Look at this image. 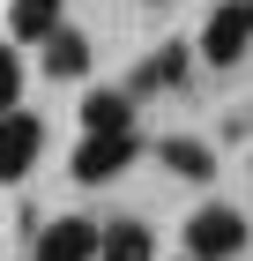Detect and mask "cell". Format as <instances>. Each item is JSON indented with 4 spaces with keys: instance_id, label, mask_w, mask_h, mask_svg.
I'll return each mask as SVG.
<instances>
[{
    "instance_id": "cell-1",
    "label": "cell",
    "mask_w": 253,
    "mask_h": 261,
    "mask_svg": "<svg viewBox=\"0 0 253 261\" xmlns=\"http://www.w3.org/2000/svg\"><path fill=\"white\" fill-rule=\"evenodd\" d=\"M231 254H246V217L238 209L209 201L201 217H186V261H231Z\"/></svg>"
},
{
    "instance_id": "cell-2",
    "label": "cell",
    "mask_w": 253,
    "mask_h": 261,
    "mask_svg": "<svg viewBox=\"0 0 253 261\" xmlns=\"http://www.w3.org/2000/svg\"><path fill=\"white\" fill-rule=\"evenodd\" d=\"M246 45H253V0H223L209 15V30H201V60L231 67V60H246Z\"/></svg>"
},
{
    "instance_id": "cell-3",
    "label": "cell",
    "mask_w": 253,
    "mask_h": 261,
    "mask_svg": "<svg viewBox=\"0 0 253 261\" xmlns=\"http://www.w3.org/2000/svg\"><path fill=\"white\" fill-rule=\"evenodd\" d=\"M127 157H134V127H119V135H82L75 179H82V187H104L112 172H127Z\"/></svg>"
},
{
    "instance_id": "cell-4",
    "label": "cell",
    "mask_w": 253,
    "mask_h": 261,
    "mask_svg": "<svg viewBox=\"0 0 253 261\" xmlns=\"http://www.w3.org/2000/svg\"><path fill=\"white\" fill-rule=\"evenodd\" d=\"M38 142H45V127L30 112H0V179H22L38 164Z\"/></svg>"
},
{
    "instance_id": "cell-5",
    "label": "cell",
    "mask_w": 253,
    "mask_h": 261,
    "mask_svg": "<svg viewBox=\"0 0 253 261\" xmlns=\"http://www.w3.org/2000/svg\"><path fill=\"white\" fill-rule=\"evenodd\" d=\"M38 261H97V224H90V217H60V224H45Z\"/></svg>"
},
{
    "instance_id": "cell-6",
    "label": "cell",
    "mask_w": 253,
    "mask_h": 261,
    "mask_svg": "<svg viewBox=\"0 0 253 261\" xmlns=\"http://www.w3.org/2000/svg\"><path fill=\"white\" fill-rule=\"evenodd\" d=\"M119 127H134V97L127 90H90L82 97V135H119Z\"/></svg>"
},
{
    "instance_id": "cell-7",
    "label": "cell",
    "mask_w": 253,
    "mask_h": 261,
    "mask_svg": "<svg viewBox=\"0 0 253 261\" xmlns=\"http://www.w3.org/2000/svg\"><path fill=\"white\" fill-rule=\"evenodd\" d=\"M45 75H60V82L90 75V38H82V30H52V38H45Z\"/></svg>"
},
{
    "instance_id": "cell-8",
    "label": "cell",
    "mask_w": 253,
    "mask_h": 261,
    "mask_svg": "<svg viewBox=\"0 0 253 261\" xmlns=\"http://www.w3.org/2000/svg\"><path fill=\"white\" fill-rule=\"evenodd\" d=\"M97 261H156V246L142 224H112V231H97Z\"/></svg>"
},
{
    "instance_id": "cell-9",
    "label": "cell",
    "mask_w": 253,
    "mask_h": 261,
    "mask_svg": "<svg viewBox=\"0 0 253 261\" xmlns=\"http://www.w3.org/2000/svg\"><path fill=\"white\" fill-rule=\"evenodd\" d=\"M60 30V0H15L8 8V38H52Z\"/></svg>"
},
{
    "instance_id": "cell-10",
    "label": "cell",
    "mask_w": 253,
    "mask_h": 261,
    "mask_svg": "<svg viewBox=\"0 0 253 261\" xmlns=\"http://www.w3.org/2000/svg\"><path fill=\"white\" fill-rule=\"evenodd\" d=\"M156 157L172 164L179 179H209V172H216V157H209V142H194V135H172V142H164V149H156Z\"/></svg>"
},
{
    "instance_id": "cell-11",
    "label": "cell",
    "mask_w": 253,
    "mask_h": 261,
    "mask_svg": "<svg viewBox=\"0 0 253 261\" xmlns=\"http://www.w3.org/2000/svg\"><path fill=\"white\" fill-rule=\"evenodd\" d=\"M164 82H186V45H164V53L127 82V97H149V90H164Z\"/></svg>"
},
{
    "instance_id": "cell-12",
    "label": "cell",
    "mask_w": 253,
    "mask_h": 261,
    "mask_svg": "<svg viewBox=\"0 0 253 261\" xmlns=\"http://www.w3.org/2000/svg\"><path fill=\"white\" fill-rule=\"evenodd\" d=\"M22 97V60H15V45H0V112H15Z\"/></svg>"
},
{
    "instance_id": "cell-13",
    "label": "cell",
    "mask_w": 253,
    "mask_h": 261,
    "mask_svg": "<svg viewBox=\"0 0 253 261\" xmlns=\"http://www.w3.org/2000/svg\"><path fill=\"white\" fill-rule=\"evenodd\" d=\"M179 261H186V254H179Z\"/></svg>"
}]
</instances>
